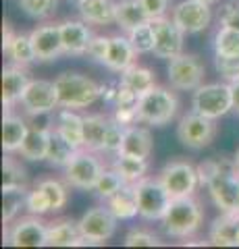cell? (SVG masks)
Segmentation results:
<instances>
[{
    "instance_id": "1",
    "label": "cell",
    "mask_w": 239,
    "mask_h": 249,
    "mask_svg": "<svg viewBox=\"0 0 239 249\" xmlns=\"http://www.w3.org/2000/svg\"><path fill=\"white\" fill-rule=\"evenodd\" d=\"M163 229L173 239H187L196 235L204 222V210L194 196L173 197L163 220Z\"/></svg>"
},
{
    "instance_id": "2",
    "label": "cell",
    "mask_w": 239,
    "mask_h": 249,
    "mask_svg": "<svg viewBox=\"0 0 239 249\" xmlns=\"http://www.w3.org/2000/svg\"><path fill=\"white\" fill-rule=\"evenodd\" d=\"M56 91H58V104L63 108H88L96 102L100 96H104V88L96 83L92 77L81 73L67 71L56 77Z\"/></svg>"
},
{
    "instance_id": "3",
    "label": "cell",
    "mask_w": 239,
    "mask_h": 249,
    "mask_svg": "<svg viewBox=\"0 0 239 249\" xmlns=\"http://www.w3.org/2000/svg\"><path fill=\"white\" fill-rule=\"evenodd\" d=\"M177 110H179V100H177L175 91L154 85L150 91H146L140 98L137 119L140 123L152 124V127H163L175 119Z\"/></svg>"
},
{
    "instance_id": "4",
    "label": "cell",
    "mask_w": 239,
    "mask_h": 249,
    "mask_svg": "<svg viewBox=\"0 0 239 249\" xmlns=\"http://www.w3.org/2000/svg\"><path fill=\"white\" fill-rule=\"evenodd\" d=\"M206 187L221 212H239V170L233 160H219L217 173Z\"/></svg>"
},
{
    "instance_id": "5",
    "label": "cell",
    "mask_w": 239,
    "mask_h": 249,
    "mask_svg": "<svg viewBox=\"0 0 239 249\" xmlns=\"http://www.w3.org/2000/svg\"><path fill=\"white\" fill-rule=\"evenodd\" d=\"M135 196H137V208L144 220H163L168 206H171V193L160 181V177H144L135 183Z\"/></svg>"
},
{
    "instance_id": "6",
    "label": "cell",
    "mask_w": 239,
    "mask_h": 249,
    "mask_svg": "<svg viewBox=\"0 0 239 249\" xmlns=\"http://www.w3.org/2000/svg\"><path fill=\"white\" fill-rule=\"evenodd\" d=\"M191 110L214 121L225 116L229 110H233L231 83H202L191 96Z\"/></svg>"
},
{
    "instance_id": "7",
    "label": "cell",
    "mask_w": 239,
    "mask_h": 249,
    "mask_svg": "<svg viewBox=\"0 0 239 249\" xmlns=\"http://www.w3.org/2000/svg\"><path fill=\"white\" fill-rule=\"evenodd\" d=\"M217 133H219L217 121L208 119L204 114H198L194 110L183 114L179 124H177V137L189 150H204V147H208L214 142Z\"/></svg>"
},
{
    "instance_id": "8",
    "label": "cell",
    "mask_w": 239,
    "mask_h": 249,
    "mask_svg": "<svg viewBox=\"0 0 239 249\" xmlns=\"http://www.w3.org/2000/svg\"><path fill=\"white\" fill-rule=\"evenodd\" d=\"M166 79L177 91H196L204 83V65L194 54L181 52L168 60Z\"/></svg>"
},
{
    "instance_id": "9",
    "label": "cell",
    "mask_w": 239,
    "mask_h": 249,
    "mask_svg": "<svg viewBox=\"0 0 239 249\" xmlns=\"http://www.w3.org/2000/svg\"><path fill=\"white\" fill-rule=\"evenodd\" d=\"M102 170H104L102 162L96 158L94 152L81 147V150L75 154V158L65 166V183L75 187V189L90 191L96 187Z\"/></svg>"
},
{
    "instance_id": "10",
    "label": "cell",
    "mask_w": 239,
    "mask_h": 249,
    "mask_svg": "<svg viewBox=\"0 0 239 249\" xmlns=\"http://www.w3.org/2000/svg\"><path fill=\"white\" fill-rule=\"evenodd\" d=\"M158 177H160V181L165 183L168 193H171V197L194 196L198 185H200L198 166L189 164L187 160H171V162H166Z\"/></svg>"
},
{
    "instance_id": "11",
    "label": "cell",
    "mask_w": 239,
    "mask_h": 249,
    "mask_svg": "<svg viewBox=\"0 0 239 249\" xmlns=\"http://www.w3.org/2000/svg\"><path fill=\"white\" fill-rule=\"evenodd\" d=\"M150 25L154 31V50H152L154 56L165 60L179 56L183 52V36H185L183 29L173 19L166 17L150 19Z\"/></svg>"
},
{
    "instance_id": "12",
    "label": "cell",
    "mask_w": 239,
    "mask_h": 249,
    "mask_svg": "<svg viewBox=\"0 0 239 249\" xmlns=\"http://www.w3.org/2000/svg\"><path fill=\"white\" fill-rule=\"evenodd\" d=\"M21 106L29 116H42V114L55 112L60 106L55 81L32 79L21 96Z\"/></svg>"
},
{
    "instance_id": "13",
    "label": "cell",
    "mask_w": 239,
    "mask_h": 249,
    "mask_svg": "<svg viewBox=\"0 0 239 249\" xmlns=\"http://www.w3.org/2000/svg\"><path fill=\"white\" fill-rule=\"evenodd\" d=\"M46 231L48 224L40 220V216H27L13 224H6L4 243L13 247H46Z\"/></svg>"
},
{
    "instance_id": "14",
    "label": "cell",
    "mask_w": 239,
    "mask_h": 249,
    "mask_svg": "<svg viewBox=\"0 0 239 249\" xmlns=\"http://www.w3.org/2000/svg\"><path fill=\"white\" fill-rule=\"evenodd\" d=\"M119 218L114 216L109 206H98L88 210L79 220V231L83 237H88L90 241H94L96 245L106 243L117 231Z\"/></svg>"
},
{
    "instance_id": "15",
    "label": "cell",
    "mask_w": 239,
    "mask_h": 249,
    "mask_svg": "<svg viewBox=\"0 0 239 249\" xmlns=\"http://www.w3.org/2000/svg\"><path fill=\"white\" fill-rule=\"evenodd\" d=\"M171 19L183 29V34H200L210 25L212 11L210 4L202 0H183L173 9Z\"/></svg>"
},
{
    "instance_id": "16",
    "label": "cell",
    "mask_w": 239,
    "mask_h": 249,
    "mask_svg": "<svg viewBox=\"0 0 239 249\" xmlns=\"http://www.w3.org/2000/svg\"><path fill=\"white\" fill-rule=\"evenodd\" d=\"M29 36H32L36 58L40 60V62H52V60H56L58 56H63V54H65L60 25H55V23H46V25L36 27Z\"/></svg>"
},
{
    "instance_id": "17",
    "label": "cell",
    "mask_w": 239,
    "mask_h": 249,
    "mask_svg": "<svg viewBox=\"0 0 239 249\" xmlns=\"http://www.w3.org/2000/svg\"><path fill=\"white\" fill-rule=\"evenodd\" d=\"M29 73L25 67L21 65H9L2 69V104H4V114L11 112L13 104L21 102V96L25 88L29 85Z\"/></svg>"
},
{
    "instance_id": "18",
    "label": "cell",
    "mask_w": 239,
    "mask_h": 249,
    "mask_svg": "<svg viewBox=\"0 0 239 249\" xmlns=\"http://www.w3.org/2000/svg\"><path fill=\"white\" fill-rule=\"evenodd\" d=\"M60 34H63L65 54H69V56H81V54H86L92 37H94L92 29L88 27V23L83 19L60 23Z\"/></svg>"
},
{
    "instance_id": "19",
    "label": "cell",
    "mask_w": 239,
    "mask_h": 249,
    "mask_svg": "<svg viewBox=\"0 0 239 249\" xmlns=\"http://www.w3.org/2000/svg\"><path fill=\"white\" fill-rule=\"evenodd\" d=\"M237 232H239V212H222L210 224L208 241H210V245L217 247H237Z\"/></svg>"
},
{
    "instance_id": "20",
    "label": "cell",
    "mask_w": 239,
    "mask_h": 249,
    "mask_svg": "<svg viewBox=\"0 0 239 249\" xmlns=\"http://www.w3.org/2000/svg\"><path fill=\"white\" fill-rule=\"evenodd\" d=\"M77 11L88 25H112V23H117V2L114 0H79Z\"/></svg>"
},
{
    "instance_id": "21",
    "label": "cell",
    "mask_w": 239,
    "mask_h": 249,
    "mask_svg": "<svg viewBox=\"0 0 239 249\" xmlns=\"http://www.w3.org/2000/svg\"><path fill=\"white\" fill-rule=\"evenodd\" d=\"M50 124H44V127H29L25 142L19 147V156L25 158L29 162H40L46 160V154H48V142H50Z\"/></svg>"
},
{
    "instance_id": "22",
    "label": "cell",
    "mask_w": 239,
    "mask_h": 249,
    "mask_svg": "<svg viewBox=\"0 0 239 249\" xmlns=\"http://www.w3.org/2000/svg\"><path fill=\"white\" fill-rule=\"evenodd\" d=\"M135 50L129 42V36H112L109 42V54L104 65L114 73H123L127 67L135 65Z\"/></svg>"
},
{
    "instance_id": "23",
    "label": "cell",
    "mask_w": 239,
    "mask_h": 249,
    "mask_svg": "<svg viewBox=\"0 0 239 249\" xmlns=\"http://www.w3.org/2000/svg\"><path fill=\"white\" fill-rule=\"evenodd\" d=\"M67 142H71L77 150L83 147V116L77 114L73 108H63L56 112L55 124H52Z\"/></svg>"
},
{
    "instance_id": "24",
    "label": "cell",
    "mask_w": 239,
    "mask_h": 249,
    "mask_svg": "<svg viewBox=\"0 0 239 249\" xmlns=\"http://www.w3.org/2000/svg\"><path fill=\"white\" fill-rule=\"evenodd\" d=\"M109 210L119 218V220H131V218L140 216L137 208V196H135V183H125L121 189L106 199Z\"/></svg>"
},
{
    "instance_id": "25",
    "label": "cell",
    "mask_w": 239,
    "mask_h": 249,
    "mask_svg": "<svg viewBox=\"0 0 239 249\" xmlns=\"http://www.w3.org/2000/svg\"><path fill=\"white\" fill-rule=\"evenodd\" d=\"M110 119L104 114L83 116V147L90 152H104V139L109 131Z\"/></svg>"
},
{
    "instance_id": "26",
    "label": "cell",
    "mask_w": 239,
    "mask_h": 249,
    "mask_svg": "<svg viewBox=\"0 0 239 249\" xmlns=\"http://www.w3.org/2000/svg\"><path fill=\"white\" fill-rule=\"evenodd\" d=\"M119 154L135 156V158H150L152 154V135L148 129L131 124L125 129V137H123Z\"/></svg>"
},
{
    "instance_id": "27",
    "label": "cell",
    "mask_w": 239,
    "mask_h": 249,
    "mask_svg": "<svg viewBox=\"0 0 239 249\" xmlns=\"http://www.w3.org/2000/svg\"><path fill=\"white\" fill-rule=\"evenodd\" d=\"M79 237H81L79 222L56 220V222L48 224V231H46V247H75Z\"/></svg>"
},
{
    "instance_id": "28",
    "label": "cell",
    "mask_w": 239,
    "mask_h": 249,
    "mask_svg": "<svg viewBox=\"0 0 239 249\" xmlns=\"http://www.w3.org/2000/svg\"><path fill=\"white\" fill-rule=\"evenodd\" d=\"M27 131H29V124L21 119L17 114H4L2 119V150L6 154H13V152H19L21 143L25 142L27 137Z\"/></svg>"
},
{
    "instance_id": "29",
    "label": "cell",
    "mask_w": 239,
    "mask_h": 249,
    "mask_svg": "<svg viewBox=\"0 0 239 249\" xmlns=\"http://www.w3.org/2000/svg\"><path fill=\"white\" fill-rule=\"evenodd\" d=\"M148 21L150 19L140 0H121V2H117V25L125 34H129V31H133L135 27H140Z\"/></svg>"
},
{
    "instance_id": "30",
    "label": "cell",
    "mask_w": 239,
    "mask_h": 249,
    "mask_svg": "<svg viewBox=\"0 0 239 249\" xmlns=\"http://www.w3.org/2000/svg\"><path fill=\"white\" fill-rule=\"evenodd\" d=\"M121 85H125L127 89L135 91L137 96H144L146 91H150L156 85V75L150 69L140 67V65H131L121 73Z\"/></svg>"
},
{
    "instance_id": "31",
    "label": "cell",
    "mask_w": 239,
    "mask_h": 249,
    "mask_svg": "<svg viewBox=\"0 0 239 249\" xmlns=\"http://www.w3.org/2000/svg\"><path fill=\"white\" fill-rule=\"evenodd\" d=\"M79 152L77 147L67 142V139L52 127L50 131V142H48V154H46V162H50L52 166H67L69 162L75 158V154Z\"/></svg>"
},
{
    "instance_id": "32",
    "label": "cell",
    "mask_w": 239,
    "mask_h": 249,
    "mask_svg": "<svg viewBox=\"0 0 239 249\" xmlns=\"http://www.w3.org/2000/svg\"><path fill=\"white\" fill-rule=\"evenodd\" d=\"M112 168L125 178V183H137L148 173V158H135V156L117 154Z\"/></svg>"
},
{
    "instance_id": "33",
    "label": "cell",
    "mask_w": 239,
    "mask_h": 249,
    "mask_svg": "<svg viewBox=\"0 0 239 249\" xmlns=\"http://www.w3.org/2000/svg\"><path fill=\"white\" fill-rule=\"evenodd\" d=\"M4 54L15 62V65H21V67H27V65H32L34 60H37L34 44H32V36H27V34L15 36V40L11 42L9 48L4 50Z\"/></svg>"
},
{
    "instance_id": "34",
    "label": "cell",
    "mask_w": 239,
    "mask_h": 249,
    "mask_svg": "<svg viewBox=\"0 0 239 249\" xmlns=\"http://www.w3.org/2000/svg\"><path fill=\"white\" fill-rule=\"evenodd\" d=\"M214 56H239V31L231 27H222L214 36Z\"/></svg>"
},
{
    "instance_id": "35",
    "label": "cell",
    "mask_w": 239,
    "mask_h": 249,
    "mask_svg": "<svg viewBox=\"0 0 239 249\" xmlns=\"http://www.w3.org/2000/svg\"><path fill=\"white\" fill-rule=\"evenodd\" d=\"M27 183V173L13 156H4L2 162V191L21 189Z\"/></svg>"
},
{
    "instance_id": "36",
    "label": "cell",
    "mask_w": 239,
    "mask_h": 249,
    "mask_svg": "<svg viewBox=\"0 0 239 249\" xmlns=\"http://www.w3.org/2000/svg\"><path fill=\"white\" fill-rule=\"evenodd\" d=\"M37 187L46 193V197L50 201V210L52 212H60L67 201H69V191H67V185L56 181V178H42Z\"/></svg>"
},
{
    "instance_id": "37",
    "label": "cell",
    "mask_w": 239,
    "mask_h": 249,
    "mask_svg": "<svg viewBox=\"0 0 239 249\" xmlns=\"http://www.w3.org/2000/svg\"><path fill=\"white\" fill-rule=\"evenodd\" d=\"M25 196H27L25 187L2 191V220H4V224H11L15 218H17L19 210L25 208Z\"/></svg>"
},
{
    "instance_id": "38",
    "label": "cell",
    "mask_w": 239,
    "mask_h": 249,
    "mask_svg": "<svg viewBox=\"0 0 239 249\" xmlns=\"http://www.w3.org/2000/svg\"><path fill=\"white\" fill-rule=\"evenodd\" d=\"M125 185V178H123L117 170H102V175H100V178H98V183H96V187H94V191H96V196L98 197H102L104 201L109 199L110 196H114L121 187Z\"/></svg>"
},
{
    "instance_id": "39",
    "label": "cell",
    "mask_w": 239,
    "mask_h": 249,
    "mask_svg": "<svg viewBox=\"0 0 239 249\" xmlns=\"http://www.w3.org/2000/svg\"><path fill=\"white\" fill-rule=\"evenodd\" d=\"M127 36H129V42L137 54H148L154 50V31H152L150 21L140 27H135L133 31H129Z\"/></svg>"
},
{
    "instance_id": "40",
    "label": "cell",
    "mask_w": 239,
    "mask_h": 249,
    "mask_svg": "<svg viewBox=\"0 0 239 249\" xmlns=\"http://www.w3.org/2000/svg\"><path fill=\"white\" fill-rule=\"evenodd\" d=\"M23 13L32 19H50L56 11L58 0H19Z\"/></svg>"
},
{
    "instance_id": "41",
    "label": "cell",
    "mask_w": 239,
    "mask_h": 249,
    "mask_svg": "<svg viewBox=\"0 0 239 249\" xmlns=\"http://www.w3.org/2000/svg\"><path fill=\"white\" fill-rule=\"evenodd\" d=\"M25 210L29 214H34V216H44V214L52 212V210H50V201H48L46 193L40 189V187H36L34 191H27V196H25Z\"/></svg>"
},
{
    "instance_id": "42",
    "label": "cell",
    "mask_w": 239,
    "mask_h": 249,
    "mask_svg": "<svg viewBox=\"0 0 239 249\" xmlns=\"http://www.w3.org/2000/svg\"><path fill=\"white\" fill-rule=\"evenodd\" d=\"M125 129L127 127H123V124L112 116L110 124H109V131H106V139H104V152L106 154H119L123 137H125Z\"/></svg>"
},
{
    "instance_id": "43",
    "label": "cell",
    "mask_w": 239,
    "mask_h": 249,
    "mask_svg": "<svg viewBox=\"0 0 239 249\" xmlns=\"http://www.w3.org/2000/svg\"><path fill=\"white\" fill-rule=\"evenodd\" d=\"M125 247H158V245H163L160 243V239L154 235V232L150 231H142V229H133V231H129L127 235H125Z\"/></svg>"
},
{
    "instance_id": "44",
    "label": "cell",
    "mask_w": 239,
    "mask_h": 249,
    "mask_svg": "<svg viewBox=\"0 0 239 249\" xmlns=\"http://www.w3.org/2000/svg\"><path fill=\"white\" fill-rule=\"evenodd\" d=\"M214 67H217L219 75H221L225 81L233 83V81L239 79V56H231V58L214 56Z\"/></svg>"
},
{
    "instance_id": "45",
    "label": "cell",
    "mask_w": 239,
    "mask_h": 249,
    "mask_svg": "<svg viewBox=\"0 0 239 249\" xmlns=\"http://www.w3.org/2000/svg\"><path fill=\"white\" fill-rule=\"evenodd\" d=\"M219 21L222 27H231L239 31V0H229L222 4L219 13Z\"/></svg>"
},
{
    "instance_id": "46",
    "label": "cell",
    "mask_w": 239,
    "mask_h": 249,
    "mask_svg": "<svg viewBox=\"0 0 239 249\" xmlns=\"http://www.w3.org/2000/svg\"><path fill=\"white\" fill-rule=\"evenodd\" d=\"M109 42H110V37H106V36H94V37H92V42H90V46H88L86 54L92 60L104 65V62H106V54H109Z\"/></svg>"
},
{
    "instance_id": "47",
    "label": "cell",
    "mask_w": 239,
    "mask_h": 249,
    "mask_svg": "<svg viewBox=\"0 0 239 249\" xmlns=\"http://www.w3.org/2000/svg\"><path fill=\"white\" fill-rule=\"evenodd\" d=\"M148 19H158V17H165L166 11H168V0H140Z\"/></svg>"
},
{
    "instance_id": "48",
    "label": "cell",
    "mask_w": 239,
    "mask_h": 249,
    "mask_svg": "<svg viewBox=\"0 0 239 249\" xmlns=\"http://www.w3.org/2000/svg\"><path fill=\"white\" fill-rule=\"evenodd\" d=\"M219 168V160H204L202 164H198V175H200V185H208L212 175Z\"/></svg>"
},
{
    "instance_id": "49",
    "label": "cell",
    "mask_w": 239,
    "mask_h": 249,
    "mask_svg": "<svg viewBox=\"0 0 239 249\" xmlns=\"http://www.w3.org/2000/svg\"><path fill=\"white\" fill-rule=\"evenodd\" d=\"M15 36H17V34H15V31L11 29V25H9V23H2V50H6V48H9V46H11V42L15 40Z\"/></svg>"
},
{
    "instance_id": "50",
    "label": "cell",
    "mask_w": 239,
    "mask_h": 249,
    "mask_svg": "<svg viewBox=\"0 0 239 249\" xmlns=\"http://www.w3.org/2000/svg\"><path fill=\"white\" fill-rule=\"evenodd\" d=\"M231 96H233V110L239 114V79L231 83Z\"/></svg>"
},
{
    "instance_id": "51",
    "label": "cell",
    "mask_w": 239,
    "mask_h": 249,
    "mask_svg": "<svg viewBox=\"0 0 239 249\" xmlns=\"http://www.w3.org/2000/svg\"><path fill=\"white\" fill-rule=\"evenodd\" d=\"M233 162H235V168L239 170V150H237V154H235V158H233Z\"/></svg>"
},
{
    "instance_id": "52",
    "label": "cell",
    "mask_w": 239,
    "mask_h": 249,
    "mask_svg": "<svg viewBox=\"0 0 239 249\" xmlns=\"http://www.w3.org/2000/svg\"><path fill=\"white\" fill-rule=\"evenodd\" d=\"M202 2H206V4H210V6H212V4H217L219 0H202Z\"/></svg>"
},
{
    "instance_id": "53",
    "label": "cell",
    "mask_w": 239,
    "mask_h": 249,
    "mask_svg": "<svg viewBox=\"0 0 239 249\" xmlns=\"http://www.w3.org/2000/svg\"><path fill=\"white\" fill-rule=\"evenodd\" d=\"M237 247H239V232H237Z\"/></svg>"
},
{
    "instance_id": "54",
    "label": "cell",
    "mask_w": 239,
    "mask_h": 249,
    "mask_svg": "<svg viewBox=\"0 0 239 249\" xmlns=\"http://www.w3.org/2000/svg\"><path fill=\"white\" fill-rule=\"evenodd\" d=\"M75 2H79V0H75Z\"/></svg>"
}]
</instances>
